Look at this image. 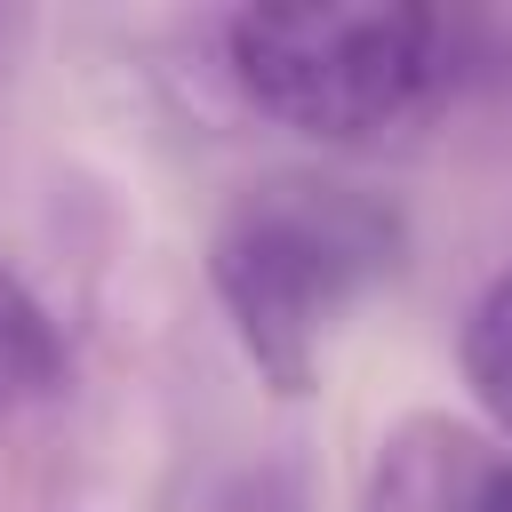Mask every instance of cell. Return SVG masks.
<instances>
[{
    "instance_id": "6da1fadb",
    "label": "cell",
    "mask_w": 512,
    "mask_h": 512,
    "mask_svg": "<svg viewBox=\"0 0 512 512\" xmlns=\"http://www.w3.org/2000/svg\"><path fill=\"white\" fill-rule=\"evenodd\" d=\"M480 64V24L416 0H304L224 16V72L240 104L336 152L408 136L456 104Z\"/></svg>"
},
{
    "instance_id": "7a4b0ae2",
    "label": "cell",
    "mask_w": 512,
    "mask_h": 512,
    "mask_svg": "<svg viewBox=\"0 0 512 512\" xmlns=\"http://www.w3.org/2000/svg\"><path fill=\"white\" fill-rule=\"evenodd\" d=\"M408 264V216L400 200L352 184V176H256L224 200L208 232V288L248 352V368L304 400L320 384V352L336 320L376 296Z\"/></svg>"
},
{
    "instance_id": "3957f363",
    "label": "cell",
    "mask_w": 512,
    "mask_h": 512,
    "mask_svg": "<svg viewBox=\"0 0 512 512\" xmlns=\"http://www.w3.org/2000/svg\"><path fill=\"white\" fill-rule=\"evenodd\" d=\"M496 464L504 456L488 448V432L416 408L376 440L368 480H360V512H488Z\"/></svg>"
},
{
    "instance_id": "277c9868",
    "label": "cell",
    "mask_w": 512,
    "mask_h": 512,
    "mask_svg": "<svg viewBox=\"0 0 512 512\" xmlns=\"http://www.w3.org/2000/svg\"><path fill=\"white\" fill-rule=\"evenodd\" d=\"M64 384H72V344L40 304V288L0 256V416L48 408Z\"/></svg>"
},
{
    "instance_id": "5b68a950",
    "label": "cell",
    "mask_w": 512,
    "mask_h": 512,
    "mask_svg": "<svg viewBox=\"0 0 512 512\" xmlns=\"http://www.w3.org/2000/svg\"><path fill=\"white\" fill-rule=\"evenodd\" d=\"M456 368L480 400V416L512 440V272H496L472 312H464V336H456Z\"/></svg>"
},
{
    "instance_id": "8992f818",
    "label": "cell",
    "mask_w": 512,
    "mask_h": 512,
    "mask_svg": "<svg viewBox=\"0 0 512 512\" xmlns=\"http://www.w3.org/2000/svg\"><path fill=\"white\" fill-rule=\"evenodd\" d=\"M488 512H512V464H496V488H488Z\"/></svg>"
}]
</instances>
